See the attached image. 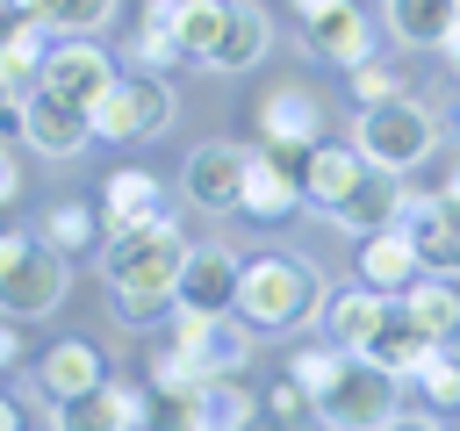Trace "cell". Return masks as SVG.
<instances>
[{"instance_id": "cell-1", "label": "cell", "mask_w": 460, "mask_h": 431, "mask_svg": "<svg viewBox=\"0 0 460 431\" xmlns=\"http://www.w3.org/2000/svg\"><path fill=\"white\" fill-rule=\"evenodd\" d=\"M180 266H187V237H180L172 216L108 237V295H115V316H122V323H158V316H172Z\"/></svg>"}, {"instance_id": "cell-2", "label": "cell", "mask_w": 460, "mask_h": 431, "mask_svg": "<svg viewBox=\"0 0 460 431\" xmlns=\"http://www.w3.org/2000/svg\"><path fill=\"white\" fill-rule=\"evenodd\" d=\"M316 309H323V280H316V266H309V259H288V251L244 259L237 316H244L252 330H302Z\"/></svg>"}, {"instance_id": "cell-3", "label": "cell", "mask_w": 460, "mask_h": 431, "mask_svg": "<svg viewBox=\"0 0 460 431\" xmlns=\"http://www.w3.org/2000/svg\"><path fill=\"white\" fill-rule=\"evenodd\" d=\"M431 144H438L431 108H417V101H402V93L359 108V122H352V151H359L381 180H410V172L431 158Z\"/></svg>"}, {"instance_id": "cell-4", "label": "cell", "mask_w": 460, "mask_h": 431, "mask_svg": "<svg viewBox=\"0 0 460 431\" xmlns=\"http://www.w3.org/2000/svg\"><path fill=\"white\" fill-rule=\"evenodd\" d=\"M395 402H402L395 374H381L374 359H359V352H352V359H345V374L316 395V424H323V431H388V424L402 417Z\"/></svg>"}, {"instance_id": "cell-5", "label": "cell", "mask_w": 460, "mask_h": 431, "mask_svg": "<svg viewBox=\"0 0 460 431\" xmlns=\"http://www.w3.org/2000/svg\"><path fill=\"white\" fill-rule=\"evenodd\" d=\"M395 230L410 237L417 266L424 273H460V201L446 194H417V187H395Z\"/></svg>"}, {"instance_id": "cell-6", "label": "cell", "mask_w": 460, "mask_h": 431, "mask_svg": "<svg viewBox=\"0 0 460 431\" xmlns=\"http://www.w3.org/2000/svg\"><path fill=\"white\" fill-rule=\"evenodd\" d=\"M237 280H244V259L230 244H187V266H180V287H172V316H237Z\"/></svg>"}, {"instance_id": "cell-7", "label": "cell", "mask_w": 460, "mask_h": 431, "mask_svg": "<svg viewBox=\"0 0 460 431\" xmlns=\"http://www.w3.org/2000/svg\"><path fill=\"white\" fill-rule=\"evenodd\" d=\"M244 165H252V144H237V136H208V144H194L187 151V165H180V194L194 201V208H237L244 201Z\"/></svg>"}, {"instance_id": "cell-8", "label": "cell", "mask_w": 460, "mask_h": 431, "mask_svg": "<svg viewBox=\"0 0 460 431\" xmlns=\"http://www.w3.org/2000/svg\"><path fill=\"white\" fill-rule=\"evenodd\" d=\"M165 122H172V93L158 79H115L108 101L93 108V136H108V144H144Z\"/></svg>"}, {"instance_id": "cell-9", "label": "cell", "mask_w": 460, "mask_h": 431, "mask_svg": "<svg viewBox=\"0 0 460 431\" xmlns=\"http://www.w3.org/2000/svg\"><path fill=\"white\" fill-rule=\"evenodd\" d=\"M122 72H115V57L101 50V43H50V57H43V93H58V101H72V108H101L108 101V86H115Z\"/></svg>"}, {"instance_id": "cell-10", "label": "cell", "mask_w": 460, "mask_h": 431, "mask_svg": "<svg viewBox=\"0 0 460 431\" xmlns=\"http://www.w3.org/2000/svg\"><path fill=\"white\" fill-rule=\"evenodd\" d=\"M259 136L266 151H288V158H309L323 144V101L309 86H273L259 101Z\"/></svg>"}, {"instance_id": "cell-11", "label": "cell", "mask_w": 460, "mask_h": 431, "mask_svg": "<svg viewBox=\"0 0 460 431\" xmlns=\"http://www.w3.org/2000/svg\"><path fill=\"white\" fill-rule=\"evenodd\" d=\"M144 409H151L144 388L101 381V388H86L72 402H50V431H144Z\"/></svg>"}, {"instance_id": "cell-12", "label": "cell", "mask_w": 460, "mask_h": 431, "mask_svg": "<svg viewBox=\"0 0 460 431\" xmlns=\"http://www.w3.org/2000/svg\"><path fill=\"white\" fill-rule=\"evenodd\" d=\"M22 136H29V151H43V158H79V151L93 144V115L36 86V93L22 101Z\"/></svg>"}, {"instance_id": "cell-13", "label": "cell", "mask_w": 460, "mask_h": 431, "mask_svg": "<svg viewBox=\"0 0 460 431\" xmlns=\"http://www.w3.org/2000/svg\"><path fill=\"white\" fill-rule=\"evenodd\" d=\"M65 266H72V259H58L50 244H36L14 273H0V316H50V309L65 302V287H72Z\"/></svg>"}, {"instance_id": "cell-14", "label": "cell", "mask_w": 460, "mask_h": 431, "mask_svg": "<svg viewBox=\"0 0 460 431\" xmlns=\"http://www.w3.org/2000/svg\"><path fill=\"white\" fill-rule=\"evenodd\" d=\"M295 201H302V172L288 165V151H252V165H244V216L252 223H280V216H295Z\"/></svg>"}, {"instance_id": "cell-15", "label": "cell", "mask_w": 460, "mask_h": 431, "mask_svg": "<svg viewBox=\"0 0 460 431\" xmlns=\"http://www.w3.org/2000/svg\"><path fill=\"white\" fill-rule=\"evenodd\" d=\"M367 172H374V165H367L352 144H316V151L302 158V194H309L316 208H331V216H338V208L367 187Z\"/></svg>"}, {"instance_id": "cell-16", "label": "cell", "mask_w": 460, "mask_h": 431, "mask_svg": "<svg viewBox=\"0 0 460 431\" xmlns=\"http://www.w3.org/2000/svg\"><path fill=\"white\" fill-rule=\"evenodd\" d=\"M431 352H438V345H431V338H424V330L410 323V309H402V302L388 295V309H381V323H374V338H367V352H359V359H374L381 374L410 381V374H417V366H424Z\"/></svg>"}, {"instance_id": "cell-17", "label": "cell", "mask_w": 460, "mask_h": 431, "mask_svg": "<svg viewBox=\"0 0 460 431\" xmlns=\"http://www.w3.org/2000/svg\"><path fill=\"white\" fill-rule=\"evenodd\" d=\"M302 36H309V50H316L323 65H338V72L374 65V29H367V14H359V7H331V14L302 22Z\"/></svg>"}, {"instance_id": "cell-18", "label": "cell", "mask_w": 460, "mask_h": 431, "mask_svg": "<svg viewBox=\"0 0 460 431\" xmlns=\"http://www.w3.org/2000/svg\"><path fill=\"white\" fill-rule=\"evenodd\" d=\"M158 216H165V194H158V180H151L144 165L108 172V187H101V223H108V237L144 230V223H158Z\"/></svg>"}, {"instance_id": "cell-19", "label": "cell", "mask_w": 460, "mask_h": 431, "mask_svg": "<svg viewBox=\"0 0 460 431\" xmlns=\"http://www.w3.org/2000/svg\"><path fill=\"white\" fill-rule=\"evenodd\" d=\"M266 43H273L266 7H259V0H223V43H216L208 72H252V65L266 57Z\"/></svg>"}, {"instance_id": "cell-20", "label": "cell", "mask_w": 460, "mask_h": 431, "mask_svg": "<svg viewBox=\"0 0 460 431\" xmlns=\"http://www.w3.org/2000/svg\"><path fill=\"white\" fill-rule=\"evenodd\" d=\"M36 381H43V402H72V395L101 388L108 366H101V352H93L86 338H58V345L43 352V366H36Z\"/></svg>"}, {"instance_id": "cell-21", "label": "cell", "mask_w": 460, "mask_h": 431, "mask_svg": "<svg viewBox=\"0 0 460 431\" xmlns=\"http://www.w3.org/2000/svg\"><path fill=\"white\" fill-rule=\"evenodd\" d=\"M417 280V251H410V237L388 223V230H374V237H359V287H374V295H402Z\"/></svg>"}, {"instance_id": "cell-22", "label": "cell", "mask_w": 460, "mask_h": 431, "mask_svg": "<svg viewBox=\"0 0 460 431\" xmlns=\"http://www.w3.org/2000/svg\"><path fill=\"white\" fill-rule=\"evenodd\" d=\"M395 302L410 309V323H417L431 345H453V338H460V287H453V280L424 273V280H410Z\"/></svg>"}, {"instance_id": "cell-23", "label": "cell", "mask_w": 460, "mask_h": 431, "mask_svg": "<svg viewBox=\"0 0 460 431\" xmlns=\"http://www.w3.org/2000/svg\"><path fill=\"white\" fill-rule=\"evenodd\" d=\"M50 29L43 22H14L7 36H0V79H7V93L14 101H29L36 86H43V57H50Z\"/></svg>"}, {"instance_id": "cell-24", "label": "cell", "mask_w": 460, "mask_h": 431, "mask_svg": "<svg viewBox=\"0 0 460 431\" xmlns=\"http://www.w3.org/2000/svg\"><path fill=\"white\" fill-rule=\"evenodd\" d=\"M388 14V29H395V43H453V29H460V0H388L381 7Z\"/></svg>"}, {"instance_id": "cell-25", "label": "cell", "mask_w": 460, "mask_h": 431, "mask_svg": "<svg viewBox=\"0 0 460 431\" xmlns=\"http://www.w3.org/2000/svg\"><path fill=\"white\" fill-rule=\"evenodd\" d=\"M381 309H388V295H374V287H345V295H331V302H323L331 345H345V352H367V338H374Z\"/></svg>"}, {"instance_id": "cell-26", "label": "cell", "mask_w": 460, "mask_h": 431, "mask_svg": "<svg viewBox=\"0 0 460 431\" xmlns=\"http://www.w3.org/2000/svg\"><path fill=\"white\" fill-rule=\"evenodd\" d=\"M101 230H108V223H101L86 201H58V208L43 216V244H50L58 259H79V251H93V244H101Z\"/></svg>"}, {"instance_id": "cell-27", "label": "cell", "mask_w": 460, "mask_h": 431, "mask_svg": "<svg viewBox=\"0 0 460 431\" xmlns=\"http://www.w3.org/2000/svg\"><path fill=\"white\" fill-rule=\"evenodd\" d=\"M252 424H259L252 388H237V381H208L201 388V424L194 431H252Z\"/></svg>"}, {"instance_id": "cell-28", "label": "cell", "mask_w": 460, "mask_h": 431, "mask_svg": "<svg viewBox=\"0 0 460 431\" xmlns=\"http://www.w3.org/2000/svg\"><path fill=\"white\" fill-rule=\"evenodd\" d=\"M172 36H180V50H187L194 65H208V57H216V43H223V0L180 7V14H172Z\"/></svg>"}, {"instance_id": "cell-29", "label": "cell", "mask_w": 460, "mask_h": 431, "mask_svg": "<svg viewBox=\"0 0 460 431\" xmlns=\"http://www.w3.org/2000/svg\"><path fill=\"white\" fill-rule=\"evenodd\" d=\"M115 7H122V0H43L36 22H43L50 36H93V29L115 22Z\"/></svg>"}, {"instance_id": "cell-30", "label": "cell", "mask_w": 460, "mask_h": 431, "mask_svg": "<svg viewBox=\"0 0 460 431\" xmlns=\"http://www.w3.org/2000/svg\"><path fill=\"white\" fill-rule=\"evenodd\" d=\"M345 359H352V352H345V345H331V338H323V345H302V352L288 359V381H302V388H309V402H316V395L345 374Z\"/></svg>"}, {"instance_id": "cell-31", "label": "cell", "mask_w": 460, "mask_h": 431, "mask_svg": "<svg viewBox=\"0 0 460 431\" xmlns=\"http://www.w3.org/2000/svg\"><path fill=\"white\" fill-rule=\"evenodd\" d=\"M410 381L424 388V402H431V409H460V359H453V345H438Z\"/></svg>"}, {"instance_id": "cell-32", "label": "cell", "mask_w": 460, "mask_h": 431, "mask_svg": "<svg viewBox=\"0 0 460 431\" xmlns=\"http://www.w3.org/2000/svg\"><path fill=\"white\" fill-rule=\"evenodd\" d=\"M129 57H137V65H180V57H187L180 36H172V14H165V7H151V22L129 36Z\"/></svg>"}, {"instance_id": "cell-33", "label": "cell", "mask_w": 460, "mask_h": 431, "mask_svg": "<svg viewBox=\"0 0 460 431\" xmlns=\"http://www.w3.org/2000/svg\"><path fill=\"white\" fill-rule=\"evenodd\" d=\"M266 417H273V424H295V417H316V402H309L302 381H280V388L266 395Z\"/></svg>"}, {"instance_id": "cell-34", "label": "cell", "mask_w": 460, "mask_h": 431, "mask_svg": "<svg viewBox=\"0 0 460 431\" xmlns=\"http://www.w3.org/2000/svg\"><path fill=\"white\" fill-rule=\"evenodd\" d=\"M352 93L374 108V101H395L402 86H395V72H388V65H359V72H352Z\"/></svg>"}, {"instance_id": "cell-35", "label": "cell", "mask_w": 460, "mask_h": 431, "mask_svg": "<svg viewBox=\"0 0 460 431\" xmlns=\"http://www.w3.org/2000/svg\"><path fill=\"white\" fill-rule=\"evenodd\" d=\"M29 251H36V237H22V230H0V273H14Z\"/></svg>"}, {"instance_id": "cell-36", "label": "cell", "mask_w": 460, "mask_h": 431, "mask_svg": "<svg viewBox=\"0 0 460 431\" xmlns=\"http://www.w3.org/2000/svg\"><path fill=\"white\" fill-rule=\"evenodd\" d=\"M14 187H22V165H14V158H7V144H0V208L14 201Z\"/></svg>"}, {"instance_id": "cell-37", "label": "cell", "mask_w": 460, "mask_h": 431, "mask_svg": "<svg viewBox=\"0 0 460 431\" xmlns=\"http://www.w3.org/2000/svg\"><path fill=\"white\" fill-rule=\"evenodd\" d=\"M7 129H22V101H14L7 79H0V136H7Z\"/></svg>"}, {"instance_id": "cell-38", "label": "cell", "mask_w": 460, "mask_h": 431, "mask_svg": "<svg viewBox=\"0 0 460 431\" xmlns=\"http://www.w3.org/2000/svg\"><path fill=\"white\" fill-rule=\"evenodd\" d=\"M331 7H352V0H295V14H302V22H316V14H331Z\"/></svg>"}, {"instance_id": "cell-39", "label": "cell", "mask_w": 460, "mask_h": 431, "mask_svg": "<svg viewBox=\"0 0 460 431\" xmlns=\"http://www.w3.org/2000/svg\"><path fill=\"white\" fill-rule=\"evenodd\" d=\"M14 359H22V338H14V330H0V374H7Z\"/></svg>"}, {"instance_id": "cell-40", "label": "cell", "mask_w": 460, "mask_h": 431, "mask_svg": "<svg viewBox=\"0 0 460 431\" xmlns=\"http://www.w3.org/2000/svg\"><path fill=\"white\" fill-rule=\"evenodd\" d=\"M0 431H22V409H14L7 395H0Z\"/></svg>"}, {"instance_id": "cell-41", "label": "cell", "mask_w": 460, "mask_h": 431, "mask_svg": "<svg viewBox=\"0 0 460 431\" xmlns=\"http://www.w3.org/2000/svg\"><path fill=\"white\" fill-rule=\"evenodd\" d=\"M388 431H438V424H431V417H395Z\"/></svg>"}, {"instance_id": "cell-42", "label": "cell", "mask_w": 460, "mask_h": 431, "mask_svg": "<svg viewBox=\"0 0 460 431\" xmlns=\"http://www.w3.org/2000/svg\"><path fill=\"white\" fill-rule=\"evenodd\" d=\"M7 7H14L22 22H36V14H43V0H7Z\"/></svg>"}, {"instance_id": "cell-43", "label": "cell", "mask_w": 460, "mask_h": 431, "mask_svg": "<svg viewBox=\"0 0 460 431\" xmlns=\"http://www.w3.org/2000/svg\"><path fill=\"white\" fill-rule=\"evenodd\" d=\"M446 201H460V158H453V172H446V187H438Z\"/></svg>"}, {"instance_id": "cell-44", "label": "cell", "mask_w": 460, "mask_h": 431, "mask_svg": "<svg viewBox=\"0 0 460 431\" xmlns=\"http://www.w3.org/2000/svg\"><path fill=\"white\" fill-rule=\"evenodd\" d=\"M151 7H165V14H180V7H201V0H151Z\"/></svg>"}, {"instance_id": "cell-45", "label": "cell", "mask_w": 460, "mask_h": 431, "mask_svg": "<svg viewBox=\"0 0 460 431\" xmlns=\"http://www.w3.org/2000/svg\"><path fill=\"white\" fill-rule=\"evenodd\" d=\"M446 50H453V65H460V29H453V43H446Z\"/></svg>"}]
</instances>
